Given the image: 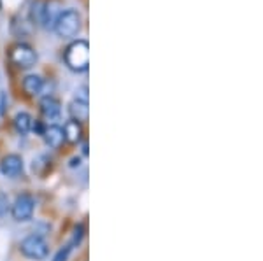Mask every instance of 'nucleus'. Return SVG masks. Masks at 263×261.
I'll use <instances>...</instances> for the list:
<instances>
[{
    "label": "nucleus",
    "mask_w": 263,
    "mask_h": 261,
    "mask_svg": "<svg viewBox=\"0 0 263 261\" xmlns=\"http://www.w3.org/2000/svg\"><path fill=\"white\" fill-rule=\"evenodd\" d=\"M76 98H79V100H84V102H88V88H86V86L79 88L78 93H76Z\"/></svg>",
    "instance_id": "obj_17"
},
{
    "label": "nucleus",
    "mask_w": 263,
    "mask_h": 261,
    "mask_svg": "<svg viewBox=\"0 0 263 261\" xmlns=\"http://www.w3.org/2000/svg\"><path fill=\"white\" fill-rule=\"evenodd\" d=\"M21 252H23L25 258L33 259V261H41L46 259L49 254V246L41 235H28L21 240L20 246Z\"/></svg>",
    "instance_id": "obj_3"
},
{
    "label": "nucleus",
    "mask_w": 263,
    "mask_h": 261,
    "mask_svg": "<svg viewBox=\"0 0 263 261\" xmlns=\"http://www.w3.org/2000/svg\"><path fill=\"white\" fill-rule=\"evenodd\" d=\"M0 172H2L6 177H18L23 172V158L18 154H7L0 162Z\"/></svg>",
    "instance_id": "obj_6"
},
{
    "label": "nucleus",
    "mask_w": 263,
    "mask_h": 261,
    "mask_svg": "<svg viewBox=\"0 0 263 261\" xmlns=\"http://www.w3.org/2000/svg\"><path fill=\"white\" fill-rule=\"evenodd\" d=\"M83 153H84V154H88V144H86V142L83 144Z\"/></svg>",
    "instance_id": "obj_19"
},
{
    "label": "nucleus",
    "mask_w": 263,
    "mask_h": 261,
    "mask_svg": "<svg viewBox=\"0 0 263 261\" xmlns=\"http://www.w3.org/2000/svg\"><path fill=\"white\" fill-rule=\"evenodd\" d=\"M12 125H14L16 132H18L20 135H27L33 126L32 116L28 114V112H18V114L14 116V119H12Z\"/></svg>",
    "instance_id": "obj_12"
},
{
    "label": "nucleus",
    "mask_w": 263,
    "mask_h": 261,
    "mask_svg": "<svg viewBox=\"0 0 263 261\" xmlns=\"http://www.w3.org/2000/svg\"><path fill=\"white\" fill-rule=\"evenodd\" d=\"M42 135H44L46 144H48L49 147H53V149H58V147L63 144V140H65V137H63L62 126H58V125L48 126V128H46L44 132H42Z\"/></svg>",
    "instance_id": "obj_9"
},
{
    "label": "nucleus",
    "mask_w": 263,
    "mask_h": 261,
    "mask_svg": "<svg viewBox=\"0 0 263 261\" xmlns=\"http://www.w3.org/2000/svg\"><path fill=\"white\" fill-rule=\"evenodd\" d=\"M33 209H35V200H33L32 195L28 193H23L20 195L18 198L14 200L11 207V214H12V219L18 221V223H25L32 217Z\"/></svg>",
    "instance_id": "obj_5"
},
{
    "label": "nucleus",
    "mask_w": 263,
    "mask_h": 261,
    "mask_svg": "<svg viewBox=\"0 0 263 261\" xmlns=\"http://www.w3.org/2000/svg\"><path fill=\"white\" fill-rule=\"evenodd\" d=\"M69 112L72 116V119H76L78 123H86L88 117H90V107H88V102L79 98H74L69 105Z\"/></svg>",
    "instance_id": "obj_7"
},
{
    "label": "nucleus",
    "mask_w": 263,
    "mask_h": 261,
    "mask_svg": "<svg viewBox=\"0 0 263 261\" xmlns=\"http://www.w3.org/2000/svg\"><path fill=\"white\" fill-rule=\"evenodd\" d=\"M70 165H72V167L79 165V158H74V159H72V162H70Z\"/></svg>",
    "instance_id": "obj_18"
},
{
    "label": "nucleus",
    "mask_w": 263,
    "mask_h": 261,
    "mask_svg": "<svg viewBox=\"0 0 263 261\" xmlns=\"http://www.w3.org/2000/svg\"><path fill=\"white\" fill-rule=\"evenodd\" d=\"M65 63L74 72H84L90 63V44L86 41H76L67 48Z\"/></svg>",
    "instance_id": "obj_1"
},
{
    "label": "nucleus",
    "mask_w": 263,
    "mask_h": 261,
    "mask_svg": "<svg viewBox=\"0 0 263 261\" xmlns=\"http://www.w3.org/2000/svg\"><path fill=\"white\" fill-rule=\"evenodd\" d=\"M53 30L57 32L58 37L67 39V37H74L76 33L81 30V14L76 9H67L58 14L54 19Z\"/></svg>",
    "instance_id": "obj_2"
},
{
    "label": "nucleus",
    "mask_w": 263,
    "mask_h": 261,
    "mask_svg": "<svg viewBox=\"0 0 263 261\" xmlns=\"http://www.w3.org/2000/svg\"><path fill=\"white\" fill-rule=\"evenodd\" d=\"M9 196L4 191H0V217H4L7 212H9Z\"/></svg>",
    "instance_id": "obj_15"
},
{
    "label": "nucleus",
    "mask_w": 263,
    "mask_h": 261,
    "mask_svg": "<svg viewBox=\"0 0 263 261\" xmlns=\"http://www.w3.org/2000/svg\"><path fill=\"white\" fill-rule=\"evenodd\" d=\"M42 86H44V81H42L41 75H27L23 79V90L27 95L35 96L42 91Z\"/></svg>",
    "instance_id": "obj_13"
},
{
    "label": "nucleus",
    "mask_w": 263,
    "mask_h": 261,
    "mask_svg": "<svg viewBox=\"0 0 263 261\" xmlns=\"http://www.w3.org/2000/svg\"><path fill=\"white\" fill-rule=\"evenodd\" d=\"M72 249H74V247H72L70 244H69V246H65L63 249H60V251L57 252V254H54L53 261H67V259H69V254H70Z\"/></svg>",
    "instance_id": "obj_16"
},
{
    "label": "nucleus",
    "mask_w": 263,
    "mask_h": 261,
    "mask_svg": "<svg viewBox=\"0 0 263 261\" xmlns=\"http://www.w3.org/2000/svg\"><path fill=\"white\" fill-rule=\"evenodd\" d=\"M9 58L16 67H20V69H30L37 62V54L33 51V48L25 44V42H20V44L12 46Z\"/></svg>",
    "instance_id": "obj_4"
},
{
    "label": "nucleus",
    "mask_w": 263,
    "mask_h": 261,
    "mask_svg": "<svg viewBox=\"0 0 263 261\" xmlns=\"http://www.w3.org/2000/svg\"><path fill=\"white\" fill-rule=\"evenodd\" d=\"M83 237H84V228H83V225H78L74 228V235H72V240H70V246L74 247V246H79L83 240Z\"/></svg>",
    "instance_id": "obj_14"
},
{
    "label": "nucleus",
    "mask_w": 263,
    "mask_h": 261,
    "mask_svg": "<svg viewBox=\"0 0 263 261\" xmlns=\"http://www.w3.org/2000/svg\"><path fill=\"white\" fill-rule=\"evenodd\" d=\"M62 130H63L65 140H69L70 144H78V142L83 140V126L76 119H69L65 125H63Z\"/></svg>",
    "instance_id": "obj_10"
},
{
    "label": "nucleus",
    "mask_w": 263,
    "mask_h": 261,
    "mask_svg": "<svg viewBox=\"0 0 263 261\" xmlns=\"http://www.w3.org/2000/svg\"><path fill=\"white\" fill-rule=\"evenodd\" d=\"M41 112L46 119H49V121L57 119L62 112V105L57 98H53V96H44V98L41 100Z\"/></svg>",
    "instance_id": "obj_8"
},
{
    "label": "nucleus",
    "mask_w": 263,
    "mask_h": 261,
    "mask_svg": "<svg viewBox=\"0 0 263 261\" xmlns=\"http://www.w3.org/2000/svg\"><path fill=\"white\" fill-rule=\"evenodd\" d=\"M57 9H58V4L57 2H44V7H42V19H41L42 27L53 28L54 19H57L58 14H60V12H58Z\"/></svg>",
    "instance_id": "obj_11"
}]
</instances>
